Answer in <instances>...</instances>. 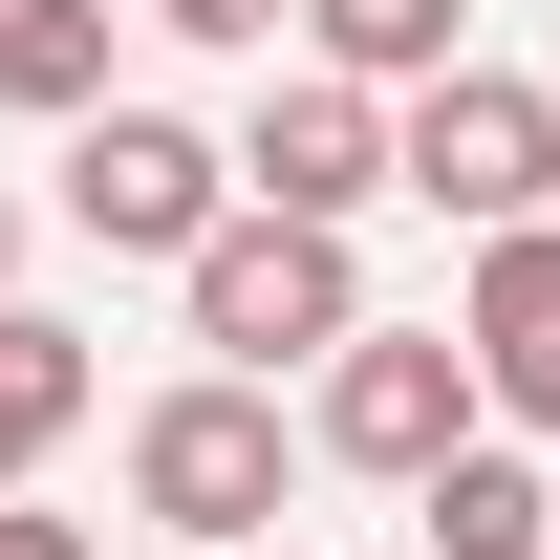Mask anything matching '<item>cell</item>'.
Instances as JSON below:
<instances>
[{
	"mask_svg": "<svg viewBox=\"0 0 560 560\" xmlns=\"http://www.w3.org/2000/svg\"><path fill=\"white\" fill-rule=\"evenodd\" d=\"M237 560H302V539H237Z\"/></svg>",
	"mask_w": 560,
	"mask_h": 560,
	"instance_id": "9a60e30c",
	"label": "cell"
},
{
	"mask_svg": "<svg viewBox=\"0 0 560 560\" xmlns=\"http://www.w3.org/2000/svg\"><path fill=\"white\" fill-rule=\"evenodd\" d=\"M410 539H431V560H560V475H539V431H475V453L410 495Z\"/></svg>",
	"mask_w": 560,
	"mask_h": 560,
	"instance_id": "ba28073f",
	"label": "cell"
},
{
	"mask_svg": "<svg viewBox=\"0 0 560 560\" xmlns=\"http://www.w3.org/2000/svg\"><path fill=\"white\" fill-rule=\"evenodd\" d=\"M453 346H475L495 431H560V215L475 237V280H453Z\"/></svg>",
	"mask_w": 560,
	"mask_h": 560,
	"instance_id": "52a82bcc",
	"label": "cell"
},
{
	"mask_svg": "<svg viewBox=\"0 0 560 560\" xmlns=\"http://www.w3.org/2000/svg\"><path fill=\"white\" fill-rule=\"evenodd\" d=\"M302 453H324V431L280 410L259 366H195V388H151V410H130V517H151L173 560L302 539Z\"/></svg>",
	"mask_w": 560,
	"mask_h": 560,
	"instance_id": "6da1fadb",
	"label": "cell"
},
{
	"mask_svg": "<svg viewBox=\"0 0 560 560\" xmlns=\"http://www.w3.org/2000/svg\"><path fill=\"white\" fill-rule=\"evenodd\" d=\"M302 66H346V86H453V66H475V0H302Z\"/></svg>",
	"mask_w": 560,
	"mask_h": 560,
	"instance_id": "9c48e42d",
	"label": "cell"
},
{
	"mask_svg": "<svg viewBox=\"0 0 560 560\" xmlns=\"http://www.w3.org/2000/svg\"><path fill=\"white\" fill-rule=\"evenodd\" d=\"M151 22H173V44H280L302 0H151Z\"/></svg>",
	"mask_w": 560,
	"mask_h": 560,
	"instance_id": "7c38bea8",
	"label": "cell"
},
{
	"mask_svg": "<svg viewBox=\"0 0 560 560\" xmlns=\"http://www.w3.org/2000/svg\"><path fill=\"white\" fill-rule=\"evenodd\" d=\"M0 108L22 130H86L108 108V0H0Z\"/></svg>",
	"mask_w": 560,
	"mask_h": 560,
	"instance_id": "8fae6325",
	"label": "cell"
},
{
	"mask_svg": "<svg viewBox=\"0 0 560 560\" xmlns=\"http://www.w3.org/2000/svg\"><path fill=\"white\" fill-rule=\"evenodd\" d=\"M410 195L453 215V237H517V215H560V86H517V66L410 86Z\"/></svg>",
	"mask_w": 560,
	"mask_h": 560,
	"instance_id": "8992f818",
	"label": "cell"
},
{
	"mask_svg": "<svg viewBox=\"0 0 560 560\" xmlns=\"http://www.w3.org/2000/svg\"><path fill=\"white\" fill-rule=\"evenodd\" d=\"M86 388H108V366H86V324L0 302V495H22V475H44V453L86 431Z\"/></svg>",
	"mask_w": 560,
	"mask_h": 560,
	"instance_id": "30bf717a",
	"label": "cell"
},
{
	"mask_svg": "<svg viewBox=\"0 0 560 560\" xmlns=\"http://www.w3.org/2000/svg\"><path fill=\"white\" fill-rule=\"evenodd\" d=\"M173 302H195V346H215V366H259V388H280V366H346L366 324H388L346 237H324V215H259V195L173 259Z\"/></svg>",
	"mask_w": 560,
	"mask_h": 560,
	"instance_id": "7a4b0ae2",
	"label": "cell"
},
{
	"mask_svg": "<svg viewBox=\"0 0 560 560\" xmlns=\"http://www.w3.org/2000/svg\"><path fill=\"white\" fill-rule=\"evenodd\" d=\"M0 280H22V195H0Z\"/></svg>",
	"mask_w": 560,
	"mask_h": 560,
	"instance_id": "5bb4252c",
	"label": "cell"
},
{
	"mask_svg": "<svg viewBox=\"0 0 560 560\" xmlns=\"http://www.w3.org/2000/svg\"><path fill=\"white\" fill-rule=\"evenodd\" d=\"M237 195H259V215H324V237H346L366 195H410V86L280 66V86H259V130H237Z\"/></svg>",
	"mask_w": 560,
	"mask_h": 560,
	"instance_id": "5b68a950",
	"label": "cell"
},
{
	"mask_svg": "<svg viewBox=\"0 0 560 560\" xmlns=\"http://www.w3.org/2000/svg\"><path fill=\"white\" fill-rule=\"evenodd\" d=\"M0 560H108L86 517H44V495H0Z\"/></svg>",
	"mask_w": 560,
	"mask_h": 560,
	"instance_id": "4fadbf2b",
	"label": "cell"
},
{
	"mask_svg": "<svg viewBox=\"0 0 560 560\" xmlns=\"http://www.w3.org/2000/svg\"><path fill=\"white\" fill-rule=\"evenodd\" d=\"M215 215H237V151H215L195 108H130V86H108V108L66 130V237H108V259H195Z\"/></svg>",
	"mask_w": 560,
	"mask_h": 560,
	"instance_id": "277c9868",
	"label": "cell"
},
{
	"mask_svg": "<svg viewBox=\"0 0 560 560\" xmlns=\"http://www.w3.org/2000/svg\"><path fill=\"white\" fill-rule=\"evenodd\" d=\"M302 431H324V475L431 495V475L495 431V388H475V346H453V324H366L346 366H302Z\"/></svg>",
	"mask_w": 560,
	"mask_h": 560,
	"instance_id": "3957f363",
	"label": "cell"
}]
</instances>
